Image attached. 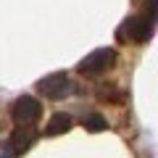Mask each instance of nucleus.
Listing matches in <instances>:
<instances>
[{"label":"nucleus","mask_w":158,"mask_h":158,"mask_svg":"<svg viewBox=\"0 0 158 158\" xmlns=\"http://www.w3.org/2000/svg\"><path fill=\"white\" fill-rule=\"evenodd\" d=\"M153 29H156V21L150 16H129L121 27L116 29V40L118 42H132V45H142L153 37Z\"/></svg>","instance_id":"obj_1"},{"label":"nucleus","mask_w":158,"mask_h":158,"mask_svg":"<svg viewBox=\"0 0 158 158\" xmlns=\"http://www.w3.org/2000/svg\"><path fill=\"white\" fill-rule=\"evenodd\" d=\"M116 63V50L113 48H98L90 56H85L79 61V74H87V77H95V74H103Z\"/></svg>","instance_id":"obj_2"},{"label":"nucleus","mask_w":158,"mask_h":158,"mask_svg":"<svg viewBox=\"0 0 158 158\" xmlns=\"http://www.w3.org/2000/svg\"><path fill=\"white\" fill-rule=\"evenodd\" d=\"M13 121L19 127H32L37 124V118L42 116V103L32 95H21L16 103H13V111H11Z\"/></svg>","instance_id":"obj_3"},{"label":"nucleus","mask_w":158,"mask_h":158,"mask_svg":"<svg viewBox=\"0 0 158 158\" xmlns=\"http://www.w3.org/2000/svg\"><path fill=\"white\" fill-rule=\"evenodd\" d=\"M37 90L45 98H50V100H61V98H66L74 87H71V79H69L63 71H56V74H48V77L40 79Z\"/></svg>","instance_id":"obj_4"},{"label":"nucleus","mask_w":158,"mask_h":158,"mask_svg":"<svg viewBox=\"0 0 158 158\" xmlns=\"http://www.w3.org/2000/svg\"><path fill=\"white\" fill-rule=\"evenodd\" d=\"M37 129H32V127H16V132L11 135V140H8V156H19V153H27L29 148H32V142L37 140Z\"/></svg>","instance_id":"obj_5"},{"label":"nucleus","mask_w":158,"mask_h":158,"mask_svg":"<svg viewBox=\"0 0 158 158\" xmlns=\"http://www.w3.org/2000/svg\"><path fill=\"white\" fill-rule=\"evenodd\" d=\"M69 129H71V116H69V113H53L50 121H48V127H45V135L56 137V135H66Z\"/></svg>","instance_id":"obj_6"},{"label":"nucleus","mask_w":158,"mask_h":158,"mask_svg":"<svg viewBox=\"0 0 158 158\" xmlns=\"http://www.w3.org/2000/svg\"><path fill=\"white\" fill-rule=\"evenodd\" d=\"M85 129L92 132V135H98V132H106V129H108V118L103 116V113H90V116L85 118Z\"/></svg>","instance_id":"obj_7"},{"label":"nucleus","mask_w":158,"mask_h":158,"mask_svg":"<svg viewBox=\"0 0 158 158\" xmlns=\"http://www.w3.org/2000/svg\"><path fill=\"white\" fill-rule=\"evenodd\" d=\"M98 98H100V100H108V103H124V92L118 90L116 85H106V87H100V90H98Z\"/></svg>","instance_id":"obj_8"},{"label":"nucleus","mask_w":158,"mask_h":158,"mask_svg":"<svg viewBox=\"0 0 158 158\" xmlns=\"http://www.w3.org/2000/svg\"><path fill=\"white\" fill-rule=\"evenodd\" d=\"M145 16H150L153 21L158 19V0H148L145 3Z\"/></svg>","instance_id":"obj_9"}]
</instances>
